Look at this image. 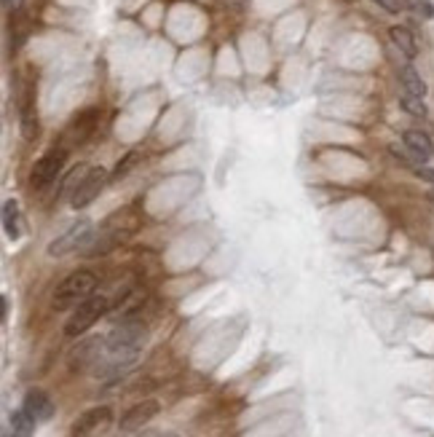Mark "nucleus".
<instances>
[{
  "instance_id": "2",
  "label": "nucleus",
  "mask_w": 434,
  "mask_h": 437,
  "mask_svg": "<svg viewBox=\"0 0 434 437\" xmlns=\"http://www.w3.org/2000/svg\"><path fill=\"white\" fill-rule=\"evenodd\" d=\"M97 290V276L91 271H73L67 279H62V284L54 293V309H70L78 306L81 301L91 298Z\"/></svg>"
},
{
  "instance_id": "18",
  "label": "nucleus",
  "mask_w": 434,
  "mask_h": 437,
  "mask_svg": "<svg viewBox=\"0 0 434 437\" xmlns=\"http://www.w3.org/2000/svg\"><path fill=\"white\" fill-rule=\"evenodd\" d=\"M19 129H22V137H25V139H35V137H38V132H41V124H38V115H35L32 110L25 108Z\"/></svg>"
},
{
  "instance_id": "22",
  "label": "nucleus",
  "mask_w": 434,
  "mask_h": 437,
  "mask_svg": "<svg viewBox=\"0 0 434 437\" xmlns=\"http://www.w3.org/2000/svg\"><path fill=\"white\" fill-rule=\"evenodd\" d=\"M3 8H5L8 14H14V11L22 8V0H3Z\"/></svg>"
},
{
  "instance_id": "24",
  "label": "nucleus",
  "mask_w": 434,
  "mask_h": 437,
  "mask_svg": "<svg viewBox=\"0 0 434 437\" xmlns=\"http://www.w3.org/2000/svg\"><path fill=\"white\" fill-rule=\"evenodd\" d=\"M0 311H3V314H0V317H3V320H5V314H8V298H5V295H3V298H0Z\"/></svg>"
},
{
  "instance_id": "1",
  "label": "nucleus",
  "mask_w": 434,
  "mask_h": 437,
  "mask_svg": "<svg viewBox=\"0 0 434 437\" xmlns=\"http://www.w3.org/2000/svg\"><path fill=\"white\" fill-rule=\"evenodd\" d=\"M148 341V328L137 320H126L105 335V352L113 355H139V349Z\"/></svg>"
},
{
  "instance_id": "7",
  "label": "nucleus",
  "mask_w": 434,
  "mask_h": 437,
  "mask_svg": "<svg viewBox=\"0 0 434 437\" xmlns=\"http://www.w3.org/2000/svg\"><path fill=\"white\" fill-rule=\"evenodd\" d=\"M159 410H161L159 400H142V403L132 405V408L121 416V432H137V429H142L148 421H153V418L159 416Z\"/></svg>"
},
{
  "instance_id": "10",
  "label": "nucleus",
  "mask_w": 434,
  "mask_h": 437,
  "mask_svg": "<svg viewBox=\"0 0 434 437\" xmlns=\"http://www.w3.org/2000/svg\"><path fill=\"white\" fill-rule=\"evenodd\" d=\"M402 142H405V148L410 150V159L415 161V164H424V161H429L432 159V139L429 135H424V132H418V129H407L405 135H402Z\"/></svg>"
},
{
  "instance_id": "17",
  "label": "nucleus",
  "mask_w": 434,
  "mask_h": 437,
  "mask_svg": "<svg viewBox=\"0 0 434 437\" xmlns=\"http://www.w3.org/2000/svg\"><path fill=\"white\" fill-rule=\"evenodd\" d=\"M400 105H402V110L405 113H410V115H415V118H424L426 115V105H424V97H415V94H402L400 97Z\"/></svg>"
},
{
  "instance_id": "9",
  "label": "nucleus",
  "mask_w": 434,
  "mask_h": 437,
  "mask_svg": "<svg viewBox=\"0 0 434 437\" xmlns=\"http://www.w3.org/2000/svg\"><path fill=\"white\" fill-rule=\"evenodd\" d=\"M102 349H105V338H89V341L78 344V349L70 355V368L83 370L89 365H97L100 357H102Z\"/></svg>"
},
{
  "instance_id": "27",
  "label": "nucleus",
  "mask_w": 434,
  "mask_h": 437,
  "mask_svg": "<svg viewBox=\"0 0 434 437\" xmlns=\"http://www.w3.org/2000/svg\"><path fill=\"white\" fill-rule=\"evenodd\" d=\"M5 437H11V435H5Z\"/></svg>"
},
{
  "instance_id": "5",
  "label": "nucleus",
  "mask_w": 434,
  "mask_h": 437,
  "mask_svg": "<svg viewBox=\"0 0 434 437\" xmlns=\"http://www.w3.org/2000/svg\"><path fill=\"white\" fill-rule=\"evenodd\" d=\"M65 161H67V148H54L49 150L46 156H41L35 166H32V175H30V186L35 191H43L52 180H56V175L65 169Z\"/></svg>"
},
{
  "instance_id": "12",
  "label": "nucleus",
  "mask_w": 434,
  "mask_h": 437,
  "mask_svg": "<svg viewBox=\"0 0 434 437\" xmlns=\"http://www.w3.org/2000/svg\"><path fill=\"white\" fill-rule=\"evenodd\" d=\"M35 424H38V418H35L25 405L11 413V435L14 437H32Z\"/></svg>"
},
{
  "instance_id": "19",
  "label": "nucleus",
  "mask_w": 434,
  "mask_h": 437,
  "mask_svg": "<svg viewBox=\"0 0 434 437\" xmlns=\"http://www.w3.org/2000/svg\"><path fill=\"white\" fill-rule=\"evenodd\" d=\"M135 161H137V153H129V156H124L121 161H118V166H115V172H113V177H124L132 166H135Z\"/></svg>"
},
{
  "instance_id": "28",
  "label": "nucleus",
  "mask_w": 434,
  "mask_h": 437,
  "mask_svg": "<svg viewBox=\"0 0 434 437\" xmlns=\"http://www.w3.org/2000/svg\"><path fill=\"white\" fill-rule=\"evenodd\" d=\"M145 437H150V435H145Z\"/></svg>"
},
{
  "instance_id": "15",
  "label": "nucleus",
  "mask_w": 434,
  "mask_h": 437,
  "mask_svg": "<svg viewBox=\"0 0 434 437\" xmlns=\"http://www.w3.org/2000/svg\"><path fill=\"white\" fill-rule=\"evenodd\" d=\"M3 228H5L8 239H19V204L14 199H8L3 204Z\"/></svg>"
},
{
  "instance_id": "8",
  "label": "nucleus",
  "mask_w": 434,
  "mask_h": 437,
  "mask_svg": "<svg viewBox=\"0 0 434 437\" xmlns=\"http://www.w3.org/2000/svg\"><path fill=\"white\" fill-rule=\"evenodd\" d=\"M110 418H113V410L108 405H97V408H89L86 413H81L73 424V437H91L97 429L108 427Z\"/></svg>"
},
{
  "instance_id": "21",
  "label": "nucleus",
  "mask_w": 434,
  "mask_h": 437,
  "mask_svg": "<svg viewBox=\"0 0 434 437\" xmlns=\"http://www.w3.org/2000/svg\"><path fill=\"white\" fill-rule=\"evenodd\" d=\"M415 175H418L421 180H426V183H432L434 186V169H429V166H418V169H415Z\"/></svg>"
},
{
  "instance_id": "20",
  "label": "nucleus",
  "mask_w": 434,
  "mask_h": 437,
  "mask_svg": "<svg viewBox=\"0 0 434 437\" xmlns=\"http://www.w3.org/2000/svg\"><path fill=\"white\" fill-rule=\"evenodd\" d=\"M378 5H383L386 11H391V14H400L402 11V0H376Z\"/></svg>"
},
{
  "instance_id": "3",
  "label": "nucleus",
  "mask_w": 434,
  "mask_h": 437,
  "mask_svg": "<svg viewBox=\"0 0 434 437\" xmlns=\"http://www.w3.org/2000/svg\"><path fill=\"white\" fill-rule=\"evenodd\" d=\"M105 311H108V298H105V295H91V298L81 301L76 306L73 317L67 320V325H65V335H70V338L83 335Z\"/></svg>"
},
{
  "instance_id": "26",
  "label": "nucleus",
  "mask_w": 434,
  "mask_h": 437,
  "mask_svg": "<svg viewBox=\"0 0 434 437\" xmlns=\"http://www.w3.org/2000/svg\"><path fill=\"white\" fill-rule=\"evenodd\" d=\"M161 437H180V435H161Z\"/></svg>"
},
{
  "instance_id": "16",
  "label": "nucleus",
  "mask_w": 434,
  "mask_h": 437,
  "mask_svg": "<svg viewBox=\"0 0 434 437\" xmlns=\"http://www.w3.org/2000/svg\"><path fill=\"white\" fill-rule=\"evenodd\" d=\"M94 124H97V110H86L81 115H76V121H73V132H76V142H81L89 137V132L94 129Z\"/></svg>"
},
{
  "instance_id": "25",
  "label": "nucleus",
  "mask_w": 434,
  "mask_h": 437,
  "mask_svg": "<svg viewBox=\"0 0 434 437\" xmlns=\"http://www.w3.org/2000/svg\"><path fill=\"white\" fill-rule=\"evenodd\" d=\"M429 201H434V191H429Z\"/></svg>"
},
{
  "instance_id": "4",
  "label": "nucleus",
  "mask_w": 434,
  "mask_h": 437,
  "mask_svg": "<svg viewBox=\"0 0 434 437\" xmlns=\"http://www.w3.org/2000/svg\"><path fill=\"white\" fill-rule=\"evenodd\" d=\"M89 236H91V223H89V220H78V223L67 225V228L56 236L54 242L49 245L46 252H49L52 258H65V255H70V252H76V249L86 247Z\"/></svg>"
},
{
  "instance_id": "6",
  "label": "nucleus",
  "mask_w": 434,
  "mask_h": 437,
  "mask_svg": "<svg viewBox=\"0 0 434 437\" xmlns=\"http://www.w3.org/2000/svg\"><path fill=\"white\" fill-rule=\"evenodd\" d=\"M105 183H108V172H105L102 166H91V169H86V175L78 180V186L73 188V196H70L73 210H83V207H89V204H91V201L102 193Z\"/></svg>"
},
{
  "instance_id": "13",
  "label": "nucleus",
  "mask_w": 434,
  "mask_h": 437,
  "mask_svg": "<svg viewBox=\"0 0 434 437\" xmlns=\"http://www.w3.org/2000/svg\"><path fill=\"white\" fill-rule=\"evenodd\" d=\"M391 43L407 56V59H413V56L418 54V43H415V38H413V32L407 27H391Z\"/></svg>"
},
{
  "instance_id": "23",
  "label": "nucleus",
  "mask_w": 434,
  "mask_h": 437,
  "mask_svg": "<svg viewBox=\"0 0 434 437\" xmlns=\"http://www.w3.org/2000/svg\"><path fill=\"white\" fill-rule=\"evenodd\" d=\"M418 8L424 11V16H432V14H434V8L429 5V3H418Z\"/></svg>"
},
{
  "instance_id": "11",
  "label": "nucleus",
  "mask_w": 434,
  "mask_h": 437,
  "mask_svg": "<svg viewBox=\"0 0 434 437\" xmlns=\"http://www.w3.org/2000/svg\"><path fill=\"white\" fill-rule=\"evenodd\" d=\"M25 408H27L38 421H49V418L54 416L52 397H49L46 392H41V389H30L27 394H25Z\"/></svg>"
},
{
  "instance_id": "14",
  "label": "nucleus",
  "mask_w": 434,
  "mask_h": 437,
  "mask_svg": "<svg viewBox=\"0 0 434 437\" xmlns=\"http://www.w3.org/2000/svg\"><path fill=\"white\" fill-rule=\"evenodd\" d=\"M400 81H402V86H405L407 94H415V97H426V83H424V78L410 67V65H402L400 67Z\"/></svg>"
}]
</instances>
